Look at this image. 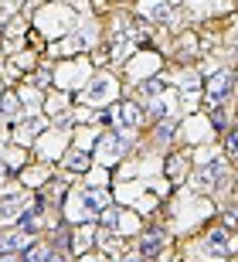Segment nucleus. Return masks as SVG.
<instances>
[{"label":"nucleus","mask_w":238,"mask_h":262,"mask_svg":"<svg viewBox=\"0 0 238 262\" xmlns=\"http://www.w3.org/2000/svg\"><path fill=\"white\" fill-rule=\"evenodd\" d=\"M225 177H228L225 164H221V160H214V164H204V167H201L198 174L190 177V184L198 187V191H204V194H218L221 184H225Z\"/></svg>","instance_id":"f257e3e1"},{"label":"nucleus","mask_w":238,"mask_h":262,"mask_svg":"<svg viewBox=\"0 0 238 262\" xmlns=\"http://www.w3.org/2000/svg\"><path fill=\"white\" fill-rule=\"evenodd\" d=\"M167 242H170V238H167V232L153 225V228H146V232L140 235V242H136V252H140V259H160L163 249H167Z\"/></svg>","instance_id":"f03ea898"},{"label":"nucleus","mask_w":238,"mask_h":262,"mask_svg":"<svg viewBox=\"0 0 238 262\" xmlns=\"http://www.w3.org/2000/svg\"><path fill=\"white\" fill-rule=\"evenodd\" d=\"M231 89H235V78H231L228 72H218V75H211V78H208V85H204V96H208V109L221 106V102L231 96Z\"/></svg>","instance_id":"7ed1b4c3"},{"label":"nucleus","mask_w":238,"mask_h":262,"mask_svg":"<svg viewBox=\"0 0 238 262\" xmlns=\"http://www.w3.org/2000/svg\"><path fill=\"white\" fill-rule=\"evenodd\" d=\"M24 204H28V194H4V198H0V225L20 222Z\"/></svg>","instance_id":"20e7f679"},{"label":"nucleus","mask_w":238,"mask_h":262,"mask_svg":"<svg viewBox=\"0 0 238 262\" xmlns=\"http://www.w3.org/2000/svg\"><path fill=\"white\" fill-rule=\"evenodd\" d=\"M140 106H136V102H119V106H116V123H119V126H126V129H133V126H140Z\"/></svg>","instance_id":"39448f33"},{"label":"nucleus","mask_w":238,"mask_h":262,"mask_svg":"<svg viewBox=\"0 0 238 262\" xmlns=\"http://www.w3.org/2000/svg\"><path fill=\"white\" fill-rule=\"evenodd\" d=\"M28 242H31V232H24V228L0 235V249H4V252H17V249H24Z\"/></svg>","instance_id":"423d86ee"},{"label":"nucleus","mask_w":238,"mask_h":262,"mask_svg":"<svg viewBox=\"0 0 238 262\" xmlns=\"http://www.w3.org/2000/svg\"><path fill=\"white\" fill-rule=\"evenodd\" d=\"M99 146H102V157H105V160H116V157H119L126 146H129V140H123L119 133H113V136H105Z\"/></svg>","instance_id":"0eeeda50"},{"label":"nucleus","mask_w":238,"mask_h":262,"mask_svg":"<svg viewBox=\"0 0 238 262\" xmlns=\"http://www.w3.org/2000/svg\"><path fill=\"white\" fill-rule=\"evenodd\" d=\"M78 201H82V208H85V211H99V208H105V204H109V194H105V191H82V194H78Z\"/></svg>","instance_id":"6e6552de"},{"label":"nucleus","mask_w":238,"mask_h":262,"mask_svg":"<svg viewBox=\"0 0 238 262\" xmlns=\"http://www.w3.org/2000/svg\"><path fill=\"white\" fill-rule=\"evenodd\" d=\"M184 174H187V157H184V154H174L170 160H167V177H170L174 184H181Z\"/></svg>","instance_id":"1a4fd4ad"},{"label":"nucleus","mask_w":238,"mask_h":262,"mask_svg":"<svg viewBox=\"0 0 238 262\" xmlns=\"http://www.w3.org/2000/svg\"><path fill=\"white\" fill-rule=\"evenodd\" d=\"M65 167L68 170H89V154L85 150H68L65 154Z\"/></svg>","instance_id":"9d476101"},{"label":"nucleus","mask_w":238,"mask_h":262,"mask_svg":"<svg viewBox=\"0 0 238 262\" xmlns=\"http://www.w3.org/2000/svg\"><path fill=\"white\" fill-rule=\"evenodd\" d=\"M89 242H92V228H75V235H72V249H68V252L82 255Z\"/></svg>","instance_id":"9b49d317"},{"label":"nucleus","mask_w":238,"mask_h":262,"mask_svg":"<svg viewBox=\"0 0 238 262\" xmlns=\"http://www.w3.org/2000/svg\"><path fill=\"white\" fill-rule=\"evenodd\" d=\"M0 119H17V96L14 92L0 99Z\"/></svg>","instance_id":"f8f14e48"},{"label":"nucleus","mask_w":238,"mask_h":262,"mask_svg":"<svg viewBox=\"0 0 238 262\" xmlns=\"http://www.w3.org/2000/svg\"><path fill=\"white\" fill-rule=\"evenodd\" d=\"M99 242H102V249H105V252H109V255H123V242H119L116 235L102 232V235H99Z\"/></svg>","instance_id":"ddd939ff"},{"label":"nucleus","mask_w":238,"mask_h":262,"mask_svg":"<svg viewBox=\"0 0 238 262\" xmlns=\"http://www.w3.org/2000/svg\"><path fill=\"white\" fill-rule=\"evenodd\" d=\"M41 126H45L41 119H34V123H20V129H17V140H20V143H28V136H38V133H41Z\"/></svg>","instance_id":"4468645a"},{"label":"nucleus","mask_w":238,"mask_h":262,"mask_svg":"<svg viewBox=\"0 0 238 262\" xmlns=\"http://www.w3.org/2000/svg\"><path fill=\"white\" fill-rule=\"evenodd\" d=\"M160 92H163V82H160V78H150V82H143V89H140L143 99H153V96H160Z\"/></svg>","instance_id":"2eb2a0df"},{"label":"nucleus","mask_w":238,"mask_h":262,"mask_svg":"<svg viewBox=\"0 0 238 262\" xmlns=\"http://www.w3.org/2000/svg\"><path fill=\"white\" fill-rule=\"evenodd\" d=\"M211 123H214V126H228V109L214 106V109H211Z\"/></svg>","instance_id":"dca6fc26"},{"label":"nucleus","mask_w":238,"mask_h":262,"mask_svg":"<svg viewBox=\"0 0 238 262\" xmlns=\"http://www.w3.org/2000/svg\"><path fill=\"white\" fill-rule=\"evenodd\" d=\"M221 222L228 225V228H238V211L235 208H225V211H221Z\"/></svg>","instance_id":"f3484780"},{"label":"nucleus","mask_w":238,"mask_h":262,"mask_svg":"<svg viewBox=\"0 0 238 262\" xmlns=\"http://www.w3.org/2000/svg\"><path fill=\"white\" fill-rule=\"evenodd\" d=\"M225 154H231V157L238 154V129H231V133H228V140H225Z\"/></svg>","instance_id":"a211bd4d"},{"label":"nucleus","mask_w":238,"mask_h":262,"mask_svg":"<svg viewBox=\"0 0 238 262\" xmlns=\"http://www.w3.org/2000/svg\"><path fill=\"white\" fill-rule=\"evenodd\" d=\"M170 136H174V123H167V126L157 129V140H160V143H170Z\"/></svg>","instance_id":"6ab92c4d"},{"label":"nucleus","mask_w":238,"mask_h":262,"mask_svg":"<svg viewBox=\"0 0 238 262\" xmlns=\"http://www.w3.org/2000/svg\"><path fill=\"white\" fill-rule=\"evenodd\" d=\"M0 262H24V259H20L17 252H4V249H0Z\"/></svg>","instance_id":"aec40b11"},{"label":"nucleus","mask_w":238,"mask_h":262,"mask_svg":"<svg viewBox=\"0 0 238 262\" xmlns=\"http://www.w3.org/2000/svg\"><path fill=\"white\" fill-rule=\"evenodd\" d=\"M34 82H38V89H45L48 82H51V75H48V72H38V75H34Z\"/></svg>","instance_id":"412c9836"},{"label":"nucleus","mask_w":238,"mask_h":262,"mask_svg":"<svg viewBox=\"0 0 238 262\" xmlns=\"http://www.w3.org/2000/svg\"><path fill=\"white\" fill-rule=\"evenodd\" d=\"M75 262H99V259H95V255H78Z\"/></svg>","instance_id":"4be33fe9"},{"label":"nucleus","mask_w":238,"mask_h":262,"mask_svg":"<svg viewBox=\"0 0 238 262\" xmlns=\"http://www.w3.org/2000/svg\"><path fill=\"white\" fill-rule=\"evenodd\" d=\"M0 170H4V157H0Z\"/></svg>","instance_id":"5701e85b"},{"label":"nucleus","mask_w":238,"mask_h":262,"mask_svg":"<svg viewBox=\"0 0 238 262\" xmlns=\"http://www.w3.org/2000/svg\"><path fill=\"white\" fill-rule=\"evenodd\" d=\"M235 82H238V68H235Z\"/></svg>","instance_id":"b1692460"}]
</instances>
